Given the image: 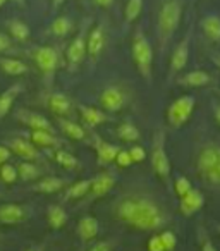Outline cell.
<instances>
[{
	"instance_id": "15",
	"label": "cell",
	"mask_w": 220,
	"mask_h": 251,
	"mask_svg": "<svg viewBox=\"0 0 220 251\" xmlns=\"http://www.w3.org/2000/svg\"><path fill=\"white\" fill-rule=\"evenodd\" d=\"M18 119L24 126H28L31 131H50V133H55L52 122H50L49 119L45 117V115L38 114V112L19 110L18 112Z\"/></svg>"
},
{
	"instance_id": "23",
	"label": "cell",
	"mask_w": 220,
	"mask_h": 251,
	"mask_svg": "<svg viewBox=\"0 0 220 251\" xmlns=\"http://www.w3.org/2000/svg\"><path fill=\"white\" fill-rule=\"evenodd\" d=\"M21 93H23V84L21 83L12 84V86H9L7 90L0 93V119L5 117V115L11 112L16 98H18Z\"/></svg>"
},
{
	"instance_id": "29",
	"label": "cell",
	"mask_w": 220,
	"mask_h": 251,
	"mask_svg": "<svg viewBox=\"0 0 220 251\" xmlns=\"http://www.w3.org/2000/svg\"><path fill=\"white\" fill-rule=\"evenodd\" d=\"M69 220L67 212L60 205H50L47 210V222L52 229H62Z\"/></svg>"
},
{
	"instance_id": "31",
	"label": "cell",
	"mask_w": 220,
	"mask_h": 251,
	"mask_svg": "<svg viewBox=\"0 0 220 251\" xmlns=\"http://www.w3.org/2000/svg\"><path fill=\"white\" fill-rule=\"evenodd\" d=\"M117 136L121 141H126V143H138L141 140V133L133 122H122V124L117 127Z\"/></svg>"
},
{
	"instance_id": "3",
	"label": "cell",
	"mask_w": 220,
	"mask_h": 251,
	"mask_svg": "<svg viewBox=\"0 0 220 251\" xmlns=\"http://www.w3.org/2000/svg\"><path fill=\"white\" fill-rule=\"evenodd\" d=\"M196 171L203 182L212 188H220V145L208 143L199 150Z\"/></svg>"
},
{
	"instance_id": "27",
	"label": "cell",
	"mask_w": 220,
	"mask_h": 251,
	"mask_svg": "<svg viewBox=\"0 0 220 251\" xmlns=\"http://www.w3.org/2000/svg\"><path fill=\"white\" fill-rule=\"evenodd\" d=\"M91 188V179H81V181H76L73 184H69L66 188V193H64V200L69 201V200H79L88 196Z\"/></svg>"
},
{
	"instance_id": "28",
	"label": "cell",
	"mask_w": 220,
	"mask_h": 251,
	"mask_svg": "<svg viewBox=\"0 0 220 251\" xmlns=\"http://www.w3.org/2000/svg\"><path fill=\"white\" fill-rule=\"evenodd\" d=\"M31 141L36 147L42 148H55L62 145V140L57 138L55 133H50V131H31Z\"/></svg>"
},
{
	"instance_id": "9",
	"label": "cell",
	"mask_w": 220,
	"mask_h": 251,
	"mask_svg": "<svg viewBox=\"0 0 220 251\" xmlns=\"http://www.w3.org/2000/svg\"><path fill=\"white\" fill-rule=\"evenodd\" d=\"M33 60L38 66V69L45 74L47 77H50L59 67V52L53 47H38L33 52Z\"/></svg>"
},
{
	"instance_id": "53",
	"label": "cell",
	"mask_w": 220,
	"mask_h": 251,
	"mask_svg": "<svg viewBox=\"0 0 220 251\" xmlns=\"http://www.w3.org/2000/svg\"><path fill=\"white\" fill-rule=\"evenodd\" d=\"M217 230H219V232H220V226H219V227H217Z\"/></svg>"
},
{
	"instance_id": "33",
	"label": "cell",
	"mask_w": 220,
	"mask_h": 251,
	"mask_svg": "<svg viewBox=\"0 0 220 251\" xmlns=\"http://www.w3.org/2000/svg\"><path fill=\"white\" fill-rule=\"evenodd\" d=\"M16 169H18V174L23 181H35L43 172L42 167H40L36 162H26V160H23Z\"/></svg>"
},
{
	"instance_id": "12",
	"label": "cell",
	"mask_w": 220,
	"mask_h": 251,
	"mask_svg": "<svg viewBox=\"0 0 220 251\" xmlns=\"http://www.w3.org/2000/svg\"><path fill=\"white\" fill-rule=\"evenodd\" d=\"M107 43V35H105V26L103 25H95L93 28L88 31L86 38V53L91 60H97L101 55Z\"/></svg>"
},
{
	"instance_id": "5",
	"label": "cell",
	"mask_w": 220,
	"mask_h": 251,
	"mask_svg": "<svg viewBox=\"0 0 220 251\" xmlns=\"http://www.w3.org/2000/svg\"><path fill=\"white\" fill-rule=\"evenodd\" d=\"M195 107H196V98L193 97V95H182V97L175 98L167 108L169 124H171L174 129L182 127V126L189 121Z\"/></svg>"
},
{
	"instance_id": "14",
	"label": "cell",
	"mask_w": 220,
	"mask_h": 251,
	"mask_svg": "<svg viewBox=\"0 0 220 251\" xmlns=\"http://www.w3.org/2000/svg\"><path fill=\"white\" fill-rule=\"evenodd\" d=\"M116 186V176L110 172H100L98 176L91 177V188H90V196L91 200H97L105 196L107 193L112 191V188Z\"/></svg>"
},
{
	"instance_id": "7",
	"label": "cell",
	"mask_w": 220,
	"mask_h": 251,
	"mask_svg": "<svg viewBox=\"0 0 220 251\" xmlns=\"http://www.w3.org/2000/svg\"><path fill=\"white\" fill-rule=\"evenodd\" d=\"M165 138L164 133H158L155 138L153 150H151V167H153L155 174L160 179L167 181L171 177V160H169V155L165 151Z\"/></svg>"
},
{
	"instance_id": "48",
	"label": "cell",
	"mask_w": 220,
	"mask_h": 251,
	"mask_svg": "<svg viewBox=\"0 0 220 251\" xmlns=\"http://www.w3.org/2000/svg\"><path fill=\"white\" fill-rule=\"evenodd\" d=\"M64 2H66V0H50V7H52V11L55 12L57 9H59L60 5L64 4Z\"/></svg>"
},
{
	"instance_id": "45",
	"label": "cell",
	"mask_w": 220,
	"mask_h": 251,
	"mask_svg": "<svg viewBox=\"0 0 220 251\" xmlns=\"http://www.w3.org/2000/svg\"><path fill=\"white\" fill-rule=\"evenodd\" d=\"M201 251H217V248L213 246V243L208 237H203L201 239Z\"/></svg>"
},
{
	"instance_id": "54",
	"label": "cell",
	"mask_w": 220,
	"mask_h": 251,
	"mask_svg": "<svg viewBox=\"0 0 220 251\" xmlns=\"http://www.w3.org/2000/svg\"><path fill=\"white\" fill-rule=\"evenodd\" d=\"M81 2H86V0H81Z\"/></svg>"
},
{
	"instance_id": "30",
	"label": "cell",
	"mask_w": 220,
	"mask_h": 251,
	"mask_svg": "<svg viewBox=\"0 0 220 251\" xmlns=\"http://www.w3.org/2000/svg\"><path fill=\"white\" fill-rule=\"evenodd\" d=\"M7 29H9V36L16 42H28L29 35H31V29L21 19H11L7 23Z\"/></svg>"
},
{
	"instance_id": "46",
	"label": "cell",
	"mask_w": 220,
	"mask_h": 251,
	"mask_svg": "<svg viewBox=\"0 0 220 251\" xmlns=\"http://www.w3.org/2000/svg\"><path fill=\"white\" fill-rule=\"evenodd\" d=\"M93 2L101 9H108V7H112L114 5V0H93Z\"/></svg>"
},
{
	"instance_id": "18",
	"label": "cell",
	"mask_w": 220,
	"mask_h": 251,
	"mask_svg": "<svg viewBox=\"0 0 220 251\" xmlns=\"http://www.w3.org/2000/svg\"><path fill=\"white\" fill-rule=\"evenodd\" d=\"M77 110H79L81 119H83V122L88 127H97V126L108 121V115L105 114L103 110H100V108H97V107H91V105L79 103L77 105Z\"/></svg>"
},
{
	"instance_id": "37",
	"label": "cell",
	"mask_w": 220,
	"mask_h": 251,
	"mask_svg": "<svg viewBox=\"0 0 220 251\" xmlns=\"http://www.w3.org/2000/svg\"><path fill=\"white\" fill-rule=\"evenodd\" d=\"M193 189V184H191V181H189L186 176H179V177H175V181H174V191H175V195L181 198V196H184L188 191H191Z\"/></svg>"
},
{
	"instance_id": "10",
	"label": "cell",
	"mask_w": 220,
	"mask_h": 251,
	"mask_svg": "<svg viewBox=\"0 0 220 251\" xmlns=\"http://www.w3.org/2000/svg\"><path fill=\"white\" fill-rule=\"evenodd\" d=\"M189 40H191V31L179 42V45L174 49L169 62V79H174L179 73L186 67L189 60Z\"/></svg>"
},
{
	"instance_id": "32",
	"label": "cell",
	"mask_w": 220,
	"mask_h": 251,
	"mask_svg": "<svg viewBox=\"0 0 220 251\" xmlns=\"http://www.w3.org/2000/svg\"><path fill=\"white\" fill-rule=\"evenodd\" d=\"M73 31V19L67 16H59L52 21L50 25V33L57 38H64Z\"/></svg>"
},
{
	"instance_id": "17",
	"label": "cell",
	"mask_w": 220,
	"mask_h": 251,
	"mask_svg": "<svg viewBox=\"0 0 220 251\" xmlns=\"http://www.w3.org/2000/svg\"><path fill=\"white\" fill-rule=\"evenodd\" d=\"M49 108L52 114L59 115V117H71L73 114V101L66 93L55 91L49 97Z\"/></svg>"
},
{
	"instance_id": "43",
	"label": "cell",
	"mask_w": 220,
	"mask_h": 251,
	"mask_svg": "<svg viewBox=\"0 0 220 251\" xmlns=\"http://www.w3.org/2000/svg\"><path fill=\"white\" fill-rule=\"evenodd\" d=\"M114 246L116 244L112 241H98L97 244L90 248V251H114Z\"/></svg>"
},
{
	"instance_id": "24",
	"label": "cell",
	"mask_w": 220,
	"mask_h": 251,
	"mask_svg": "<svg viewBox=\"0 0 220 251\" xmlns=\"http://www.w3.org/2000/svg\"><path fill=\"white\" fill-rule=\"evenodd\" d=\"M201 29L203 35L213 43H220V16L210 14L201 19Z\"/></svg>"
},
{
	"instance_id": "42",
	"label": "cell",
	"mask_w": 220,
	"mask_h": 251,
	"mask_svg": "<svg viewBox=\"0 0 220 251\" xmlns=\"http://www.w3.org/2000/svg\"><path fill=\"white\" fill-rule=\"evenodd\" d=\"M147 250L148 251H165V246H164V243H162L158 234L151 236V239L148 241V244H147Z\"/></svg>"
},
{
	"instance_id": "19",
	"label": "cell",
	"mask_w": 220,
	"mask_h": 251,
	"mask_svg": "<svg viewBox=\"0 0 220 251\" xmlns=\"http://www.w3.org/2000/svg\"><path fill=\"white\" fill-rule=\"evenodd\" d=\"M69 186V181L62 177H55V176H49V177H42L35 186L33 191L36 193H45V195H52V193H59Z\"/></svg>"
},
{
	"instance_id": "1",
	"label": "cell",
	"mask_w": 220,
	"mask_h": 251,
	"mask_svg": "<svg viewBox=\"0 0 220 251\" xmlns=\"http://www.w3.org/2000/svg\"><path fill=\"white\" fill-rule=\"evenodd\" d=\"M114 215L119 222L138 230H160L167 224V213L151 196L141 193L124 195L114 203Z\"/></svg>"
},
{
	"instance_id": "34",
	"label": "cell",
	"mask_w": 220,
	"mask_h": 251,
	"mask_svg": "<svg viewBox=\"0 0 220 251\" xmlns=\"http://www.w3.org/2000/svg\"><path fill=\"white\" fill-rule=\"evenodd\" d=\"M143 4H145V0H127L126 11H124V21H126V26L133 25V23L140 18L141 11H143Z\"/></svg>"
},
{
	"instance_id": "8",
	"label": "cell",
	"mask_w": 220,
	"mask_h": 251,
	"mask_svg": "<svg viewBox=\"0 0 220 251\" xmlns=\"http://www.w3.org/2000/svg\"><path fill=\"white\" fill-rule=\"evenodd\" d=\"M127 103V91L117 84H110L100 93V105L105 112H119Z\"/></svg>"
},
{
	"instance_id": "36",
	"label": "cell",
	"mask_w": 220,
	"mask_h": 251,
	"mask_svg": "<svg viewBox=\"0 0 220 251\" xmlns=\"http://www.w3.org/2000/svg\"><path fill=\"white\" fill-rule=\"evenodd\" d=\"M19 174H18V169L11 164H4L0 165V179L5 182V184H14L18 181Z\"/></svg>"
},
{
	"instance_id": "52",
	"label": "cell",
	"mask_w": 220,
	"mask_h": 251,
	"mask_svg": "<svg viewBox=\"0 0 220 251\" xmlns=\"http://www.w3.org/2000/svg\"><path fill=\"white\" fill-rule=\"evenodd\" d=\"M5 2H7V0H0V7H4V5H5Z\"/></svg>"
},
{
	"instance_id": "21",
	"label": "cell",
	"mask_w": 220,
	"mask_h": 251,
	"mask_svg": "<svg viewBox=\"0 0 220 251\" xmlns=\"http://www.w3.org/2000/svg\"><path fill=\"white\" fill-rule=\"evenodd\" d=\"M95 150H97V157H98V164L100 165H108L116 162V157L119 153L121 148L116 147V145H110L107 141L97 138L95 141Z\"/></svg>"
},
{
	"instance_id": "6",
	"label": "cell",
	"mask_w": 220,
	"mask_h": 251,
	"mask_svg": "<svg viewBox=\"0 0 220 251\" xmlns=\"http://www.w3.org/2000/svg\"><path fill=\"white\" fill-rule=\"evenodd\" d=\"M90 21L84 23V26L81 28V31L77 33L73 38V42L69 43V49H67L66 59L67 64H69L71 69H76L77 66L83 64V60L88 57L86 53V38H88V31H90Z\"/></svg>"
},
{
	"instance_id": "55",
	"label": "cell",
	"mask_w": 220,
	"mask_h": 251,
	"mask_svg": "<svg viewBox=\"0 0 220 251\" xmlns=\"http://www.w3.org/2000/svg\"><path fill=\"white\" fill-rule=\"evenodd\" d=\"M219 95H220V91H219Z\"/></svg>"
},
{
	"instance_id": "50",
	"label": "cell",
	"mask_w": 220,
	"mask_h": 251,
	"mask_svg": "<svg viewBox=\"0 0 220 251\" xmlns=\"http://www.w3.org/2000/svg\"><path fill=\"white\" fill-rule=\"evenodd\" d=\"M12 2H16L18 5H24L26 4V0H12Z\"/></svg>"
},
{
	"instance_id": "40",
	"label": "cell",
	"mask_w": 220,
	"mask_h": 251,
	"mask_svg": "<svg viewBox=\"0 0 220 251\" xmlns=\"http://www.w3.org/2000/svg\"><path fill=\"white\" fill-rule=\"evenodd\" d=\"M14 50V42L9 35L0 33V53H7Z\"/></svg>"
},
{
	"instance_id": "22",
	"label": "cell",
	"mask_w": 220,
	"mask_h": 251,
	"mask_svg": "<svg viewBox=\"0 0 220 251\" xmlns=\"http://www.w3.org/2000/svg\"><path fill=\"white\" fill-rule=\"evenodd\" d=\"M210 83H212V76H210L206 71H201V69L191 71V73L177 77V84L186 86V88H201Z\"/></svg>"
},
{
	"instance_id": "25",
	"label": "cell",
	"mask_w": 220,
	"mask_h": 251,
	"mask_svg": "<svg viewBox=\"0 0 220 251\" xmlns=\"http://www.w3.org/2000/svg\"><path fill=\"white\" fill-rule=\"evenodd\" d=\"M0 69L4 71L7 76H24L29 73L28 64L23 60L14 59V57H0Z\"/></svg>"
},
{
	"instance_id": "11",
	"label": "cell",
	"mask_w": 220,
	"mask_h": 251,
	"mask_svg": "<svg viewBox=\"0 0 220 251\" xmlns=\"http://www.w3.org/2000/svg\"><path fill=\"white\" fill-rule=\"evenodd\" d=\"M7 143H9L7 147L11 148L12 153L18 155V157L23 158V160L36 162V164H40V162L43 160L42 151L38 150V147H36L33 141L23 140V138H14V140L7 141Z\"/></svg>"
},
{
	"instance_id": "26",
	"label": "cell",
	"mask_w": 220,
	"mask_h": 251,
	"mask_svg": "<svg viewBox=\"0 0 220 251\" xmlns=\"http://www.w3.org/2000/svg\"><path fill=\"white\" fill-rule=\"evenodd\" d=\"M59 127L67 138H71V140L83 141L84 138H86V131L83 129V126L71 121L69 117H59Z\"/></svg>"
},
{
	"instance_id": "47",
	"label": "cell",
	"mask_w": 220,
	"mask_h": 251,
	"mask_svg": "<svg viewBox=\"0 0 220 251\" xmlns=\"http://www.w3.org/2000/svg\"><path fill=\"white\" fill-rule=\"evenodd\" d=\"M213 115H215L217 124L220 126V101H217V103H213Z\"/></svg>"
},
{
	"instance_id": "39",
	"label": "cell",
	"mask_w": 220,
	"mask_h": 251,
	"mask_svg": "<svg viewBox=\"0 0 220 251\" xmlns=\"http://www.w3.org/2000/svg\"><path fill=\"white\" fill-rule=\"evenodd\" d=\"M129 155H131V158H133V164H140V162L147 160V151H145V148L138 143L129 148Z\"/></svg>"
},
{
	"instance_id": "16",
	"label": "cell",
	"mask_w": 220,
	"mask_h": 251,
	"mask_svg": "<svg viewBox=\"0 0 220 251\" xmlns=\"http://www.w3.org/2000/svg\"><path fill=\"white\" fill-rule=\"evenodd\" d=\"M203 205H205V198H203L201 191L193 188L191 191H188L184 196H181L179 210H181V213L184 217H191V215H195Z\"/></svg>"
},
{
	"instance_id": "51",
	"label": "cell",
	"mask_w": 220,
	"mask_h": 251,
	"mask_svg": "<svg viewBox=\"0 0 220 251\" xmlns=\"http://www.w3.org/2000/svg\"><path fill=\"white\" fill-rule=\"evenodd\" d=\"M24 251H40L38 248H28V250H24Z\"/></svg>"
},
{
	"instance_id": "13",
	"label": "cell",
	"mask_w": 220,
	"mask_h": 251,
	"mask_svg": "<svg viewBox=\"0 0 220 251\" xmlns=\"http://www.w3.org/2000/svg\"><path fill=\"white\" fill-rule=\"evenodd\" d=\"M29 217V210L18 203L0 205V224L4 226H18Z\"/></svg>"
},
{
	"instance_id": "4",
	"label": "cell",
	"mask_w": 220,
	"mask_h": 251,
	"mask_svg": "<svg viewBox=\"0 0 220 251\" xmlns=\"http://www.w3.org/2000/svg\"><path fill=\"white\" fill-rule=\"evenodd\" d=\"M131 53H133L134 66L140 71L141 77L150 83L151 73H153V49H151L150 42H148L147 35H145V31L141 28H138L133 36Z\"/></svg>"
},
{
	"instance_id": "49",
	"label": "cell",
	"mask_w": 220,
	"mask_h": 251,
	"mask_svg": "<svg viewBox=\"0 0 220 251\" xmlns=\"http://www.w3.org/2000/svg\"><path fill=\"white\" fill-rule=\"evenodd\" d=\"M213 62H215L217 66L220 67V53H217V55H213Z\"/></svg>"
},
{
	"instance_id": "2",
	"label": "cell",
	"mask_w": 220,
	"mask_h": 251,
	"mask_svg": "<svg viewBox=\"0 0 220 251\" xmlns=\"http://www.w3.org/2000/svg\"><path fill=\"white\" fill-rule=\"evenodd\" d=\"M182 19V0H162L157 14V38L160 52L164 53L174 38Z\"/></svg>"
},
{
	"instance_id": "20",
	"label": "cell",
	"mask_w": 220,
	"mask_h": 251,
	"mask_svg": "<svg viewBox=\"0 0 220 251\" xmlns=\"http://www.w3.org/2000/svg\"><path fill=\"white\" fill-rule=\"evenodd\" d=\"M100 232V222H98L95 217L86 215L77 222V236L83 243H88V241L95 239Z\"/></svg>"
},
{
	"instance_id": "44",
	"label": "cell",
	"mask_w": 220,
	"mask_h": 251,
	"mask_svg": "<svg viewBox=\"0 0 220 251\" xmlns=\"http://www.w3.org/2000/svg\"><path fill=\"white\" fill-rule=\"evenodd\" d=\"M11 155H12V151L7 145H0V165L7 164L9 158H11Z\"/></svg>"
},
{
	"instance_id": "35",
	"label": "cell",
	"mask_w": 220,
	"mask_h": 251,
	"mask_svg": "<svg viewBox=\"0 0 220 251\" xmlns=\"http://www.w3.org/2000/svg\"><path fill=\"white\" fill-rule=\"evenodd\" d=\"M55 162L60 165V167L67 169V171H74V169H79L81 164L73 153L66 150H55Z\"/></svg>"
},
{
	"instance_id": "41",
	"label": "cell",
	"mask_w": 220,
	"mask_h": 251,
	"mask_svg": "<svg viewBox=\"0 0 220 251\" xmlns=\"http://www.w3.org/2000/svg\"><path fill=\"white\" fill-rule=\"evenodd\" d=\"M116 164L119 165V167H129V165L133 164L129 150H119V153H117V157H116Z\"/></svg>"
},
{
	"instance_id": "38",
	"label": "cell",
	"mask_w": 220,
	"mask_h": 251,
	"mask_svg": "<svg viewBox=\"0 0 220 251\" xmlns=\"http://www.w3.org/2000/svg\"><path fill=\"white\" fill-rule=\"evenodd\" d=\"M160 239H162V243H164V246H165V251H172L175 248V244H177V237H175V234L172 232V230H162L160 234Z\"/></svg>"
}]
</instances>
